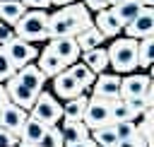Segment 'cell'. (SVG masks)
<instances>
[{"label": "cell", "mask_w": 154, "mask_h": 147, "mask_svg": "<svg viewBox=\"0 0 154 147\" xmlns=\"http://www.w3.org/2000/svg\"><path fill=\"white\" fill-rule=\"evenodd\" d=\"M118 89H120V75L116 72H101L96 75L94 84H91V96H99V99H120L118 96Z\"/></svg>", "instance_id": "11"}, {"label": "cell", "mask_w": 154, "mask_h": 147, "mask_svg": "<svg viewBox=\"0 0 154 147\" xmlns=\"http://www.w3.org/2000/svg\"><path fill=\"white\" fill-rule=\"evenodd\" d=\"M17 147H34V145H26V142H19Z\"/></svg>", "instance_id": "41"}, {"label": "cell", "mask_w": 154, "mask_h": 147, "mask_svg": "<svg viewBox=\"0 0 154 147\" xmlns=\"http://www.w3.org/2000/svg\"><path fill=\"white\" fill-rule=\"evenodd\" d=\"M14 39V31H12V27H7V24H2L0 22V46H5L7 41H12Z\"/></svg>", "instance_id": "36"}, {"label": "cell", "mask_w": 154, "mask_h": 147, "mask_svg": "<svg viewBox=\"0 0 154 147\" xmlns=\"http://www.w3.org/2000/svg\"><path fill=\"white\" fill-rule=\"evenodd\" d=\"M91 22H94V27L101 31V36H103V39H116V36L123 31V24L116 19V14L111 12V7H108V10L96 12V14L91 17Z\"/></svg>", "instance_id": "14"}, {"label": "cell", "mask_w": 154, "mask_h": 147, "mask_svg": "<svg viewBox=\"0 0 154 147\" xmlns=\"http://www.w3.org/2000/svg\"><path fill=\"white\" fill-rule=\"evenodd\" d=\"M48 48L70 67L72 63H77L79 60V48H77V43H75V39H70V36H63V39H51L48 41Z\"/></svg>", "instance_id": "13"}, {"label": "cell", "mask_w": 154, "mask_h": 147, "mask_svg": "<svg viewBox=\"0 0 154 147\" xmlns=\"http://www.w3.org/2000/svg\"><path fill=\"white\" fill-rule=\"evenodd\" d=\"M14 31V39H22L26 43H34L36 41H51L48 36V12L46 10H26L19 22L12 27Z\"/></svg>", "instance_id": "2"}, {"label": "cell", "mask_w": 154, "mask_h": 147, "mask_svg": "<svg viewBox=\"0 0 154 147\" xmlns=\"http://www.w3.org/2000/svg\"><path fill=\"white\" fill-rule=\"evenodd\" d=\"M79 58H82V63H84L94 75H101V72H106V67H108V55H106V48H101V46L79 53Z\"/></svg>", "instance_id": "18"}, {"label": "cell", "mask_w": 154, "mask_h": 147, "mask_svg": "<svg viewBox=\"0 0 154 147\" xmlns=\"http://www.w3.org/2000/svg\"><path fill=\"white\" fill-rule=\"evenodd\" d=\"M125 106H128V111H130V116H135V113H140V111H147V108H152V104H147V99L142 96V99H128V101H123Z\"/></svg>", "instance_id": "31"}, {"label": "cell", "mask_w": 154, "mask_h": 147, "mask_svg": "<svg viewBox=\"0 0 154 147\" xmlns=\"http://www.w3.org/2000/svg\"><path fill=\"white\" fill-rule=\"evenodd\" d=\"M53 80V96H60V99H75V96H79V94H84V89L77 84V80L67 72V67L63 70V72H58L55 77H51Z\"/></svg>", "instance_id": "10"}, {"label": "cell", "mask_w": 154, "mask_h": 147, "mask_svg": "<svg viewBox=\"0 0 154 147\" xmlns=\"http://www.w3.org/2000/svg\"><path fill=\"white\" fill-rule=\"evenodd\" d=\"M46 125L43 123H38V120H34V118H26V123H24V128H22V133H19V142H26V145H36L43 135H46Z\"/></svg>", "instance_id": "23"}, {"label": "cell", "mask_w": 154, "mask_h": 147, "mask_svg": "<svg viewBox=\"0 0 154 147\" xmlns=\"http://www.w3.org/2000/svg\"><path fill=\"white\" fill-rule=\"evenodd\" d=\"M67 72L77 80V84H79L82 89H89V87L94 84V80H96V75H94L84 63H72V65L67 67Z\"/></svg>", "instance_id": "25"}, {"label": "cell", "mask_w": 154, "mask_h": 147, "mask_svg": "<svg viewBox=\"0 0 154 147\" xmlns=\"http://www.w3.org/2000/svg\"><path fill=\"white\" fill-rule=\"evenodd\" d=\"M12 75H14V67H12V63H10L7 53H5V48L0 46V84H5Z\"/></svg>", "instance_id": "28"}, {"label": "cell", "mask_w": 154, "mask_h": 147, "mask_svg": "<svg viewBox=\"0 0 154 147\" xmlns=\"http://www.w3.org/2000/svg\"><path fill=\"white\" fill-rule=\"evenodd\" d=\"M70 2H75V0H51V5H55V7H65Z\"/></svg>", "instance_id": "39"}, {"label": "cell", "mask_w": 154, "mask_h": 147, "mask_svg": "<svg viewBox=\"0 0 154 147\" xmlns=\"http://www.w3.org/2000/svg\"><path fill=\"white\" fill-rule=\"evenodd\" d=\"M58 130H60L65 145L79 142V140H87V137H89V128H87L82 120H60V123H58Z\"/></svg>", "instance_id": "17"}, {"label": "cell", "mask_w": 154, "mask_h": 147, "mask_svg": "<svg viewBox=\"0 0 154 147\" xmlns=\"http://www.w3.org/2000/svg\"><path fill=\"white\" fill-rule=\"evenodd\" d=\"M26 118H29L26 111H22V108L14 106V104H7V106L0 111V128H5L7 133H12L14 137H19V133H22Z\"/></svg>", "instance_id": "12"}, {"label": "cell", "mask_w": 154, "mask_h": 147, "mask_svg": "<svg viewBox=\"0 0 154 147\" xmlns=\"http://www.w3.org/2000/svg\"><path fill=\"white\" fill-rule=\"evenodd\" d=\"M34 147H65V142H63V135H60L58 125H55V128H48V130H46V135H43Z\"/></svg>", "instance_id": "27"}, {"label": "cell", "mask_w": 154, "mask_h": 147, "mask_svg": "<svg viewBox=\"0 0 154 147\" xmlns=\"http://www.w3.org/2000/svg\"><path fill=\"white\" fill-rule=\"evenodd\" d=\"M7 104H10V99H7V92H5V87L0 84V111H2Z\"/></svg>", "instance_id": "38"}, {"label": "cell", "mask_w": 154, "mask_h": 147, "mask_svg": "<svg viewBox=\"0 0 154 147\" xmlns=\"http://www.w3.org/2000/svg\"><path fill=\"white\" fill-rule=\"evenodd\" d=\"M140 10H142V5H140L137 0H120V2L111 5V12L116 14V19H118L123 27H125V24H130Z\"/></svg>", "instance_id": "20"}, {"label": "cell", "mask_w": 154, "mask_h": 147, "mask_svg": "<svg viewBox=\"0 0 154 147\" xmlns=\"http://www.w3.org/2000/svg\"><path fill=\"white\" fill-rule=\"evenodd\" d=\"M65 147H99L91 137H87V140H79V142H70V145H65Z\"/></svg>", "instance_id": "37"}, {"label": "cell", "mask_w": 154, "mask_h": 147, "mask_svg": "<svg viewBox=\"0 0 154 147\" xmlns=\"http://www.w3.org/2000/svg\"><path fill=\"white\" fill-rule=\"evenodd\" d=\"M111 147H149V142H147V140H142L140 135H132V137L118 140V142H116V145H111Z\"/></svg>", "instance_id": "32"}, {"label": "cell", "mask_w": 154, "mask_h": 147, "mask_svg": "<svg viewBox=\"0 0 154 147\" xmlns=\"http://www.w3.org/2000/svg\"><path fill=\"white\" fill-rule=\"evenodd\" d=\"M5 87V92H7V99H10V104H14V106H19L22 111H26L29 113V108L34 106V101H36V94L34 92H29L14 75L2 84Z\"/></svg>", "instance_id": "9"}, {"label": "cell", "mask_w": 154, "mask_h": 147, "mask_svg": "<svg viewBox=\"0 0 154 147\" xmlns=\"http://www.w3.org/2000/svg\"><path fill=\"white\" fill-rule=\"evenodd\" d=\"M17 145H19V137H14L5 128H0V147H17Z\"/></svg>", "instance_id": "34"}, {"label": "cell", "mask_w": 154, "mask_h": 147, "mask_svg": "<svg viewBox=\"0 0 154 147\" xmlns=\"http://www.w3.org/2000/svg\"><path fill=\"white\" fill-rule=\"evenodd\" d=\"M89 27H94L91 12L79 2H70L48 14V36L51 39H63V36L75 39L77 34L87 31Z\"/></svg>", "instance_id": "1"}, {"label": "cell", "mask_w": 154, "mask_h": 147, "mask_svg": "<svg viewBox=\"0 0 154 147\" xmlns=\"http://www.w3.org/2000/svg\"><path fill=\"white\" fill-rule=\"evenodd\" d=\"M111 118H113V123H118V120H130L132 116H130L128 106H125L120 99H116V101H113V106H111Z\"/></svg>", "instance_id": "30"}, {"label": "cell", "mask_w": 154, "mask_h": 147, "mask_svg": "<svg viewBox=\"0 0 154 147\" xmlns=\"http://www.w3.org/2000/svg\"><path fill=\"white\" fill-rule=\"evenodd\" d=\"M152 87V77L147 72H130L125 77H120V89H118V96L120 101H128V99H142L147 94V89Z\"/></svg>", "instance_id": "7"}, {"label": "cell", "mask_w": 154, "mask_h": 147, "mask_svg": "<svg viewBox=\"0 0 154 147\" xmlns=\"http://www.w3.org/2000/svg\"><path fill=\"white\" fill-rule=\"evenodd\" d=\"M89 137H91V140H94L99 147H111V145H116V142H118L113 125H106V128H96V130H91V133H89Z\"/></svg>", "instance_id": "26"}, {"label": "cell", "mask_w": 154, "mask_h": 147, "mask_svg": "<svg viewBox=\"0 0 154 147\" xmlns=\"http://www.w3.org/2000/svg\"><path fill=\"white\" fill-rule=\"evenodd\" d=\"M111 125H113V130H116V137H118V140H125V137L137 135V130H135V125H132L130 120H118V123H111Z\"/></svg>", "instance_id": "29"}, {"label": "cell", "mask_w": 154, "mask_h": 147, "mask_svg": "<svg viewBox=\"0 0 154 147\" xmlns=\"http://www.w3.org/2000/svg\"><path fill=\"white\" fill-rule=\"evenodd\" d=\"M26 10H48L51 7V0H19Z\"/></svg>", "instance_id": "35"}, {"label": "cell", "mask_w": 154, "mask_h": 147, "mask_svg": "<svg viewBox=\"0 0 154 147\" xmlns=\"http://www.w3.org/2000/svg\"><path fill=\"white\" fill-rule=\"evenodd\" d=\"M152 63H154V36H147L137 41V67L149 70Z\"/></svg>", "instance_id": "24"}, {"label": "cell", "mask_w": 154, "mask_h": 147, "mask_svg": "<svg viewBox=\"0 0 154 147\" xmlns=\"http://www.w3.org/2000/svg\"><path fill=\"white\" fill-rule=\"evenodd\" d=\"M2 48H5V53H7V58H10L12 67H14V72L38 58V46L26 43V41H22V39H12V41H7Z\"/></svg>", "instance_id": "6"}, {"label": "cell", "mask_w": 154, "mask_h": 147, "mask_svg": "<svg viewBox=\"0 0 154 147\" xmlns=\"http://www.w3.org/2000/svg\"><path fill=\"white\" fill-rule=\"evenodd\" d=\"M24 12H26V7L19 0H0V22L2 24L14 27Z\"/></svg>", "instance_id": "19"}, {"label": "cell", "mask_w": 154, "mask_h": 147, "mask_svg": "<svg viewBox=\"0 0 154 147\" xmlns=\"http://www.w3.org/2000/svg\"><path fill=\"white\" fill-rule=\"evenodd\" d=\"M116 99H99V96H89L87 101V108H84V116H82V123L91 130L96 128H106L113 123L111 118V106H113Z\"/></svg>", "instance_id": "5"}, {"label": "cell", "mask_w": 154, "mask_h": 147, "mask_svg": "<svg viewBox=\"0 0 154 147\" xmlns=\"http://www.w3.org/2000/svg\"><path fill=\"white\" fill-rule=\"evenodd\" d=\"M142 7H154V0H137Z\"/></svg>", "instance_id": "40"}, {"label": "cell", "mask_w": 154, "mask_h": 147, "mask_svg": "<svg viewBox=\"0 0 154 147\" xmlns=\"http://www.w3.org/2000/svg\"><path fill=\"white\" fill-rule=\"evenodd\" d=\"M123 31H125L128 39H135V41L154 36V7H142L135 14V19L123 27Z\"/></svg>", "instance_id": "8"}, {"label": "cell", "mask_w": 154, "mask_h": 147, "mask_svg": "<svg viewBox=\"0 0 154 147\" xmlns=\"http://www.w3.org/2000/svg\"><path fill=\"white\" fill-rule=\"evenodd\" d=\"M82 5H84L89 12H94V14H96V12H101V10H108V7H111V5H108V0H84Z\"/></svg>", "instance_id": "33"}, {"label": "cell", "mask_w": 154, "mask_h": 147, "mask_svg": "<svg viewBox=\"0 0 154 147\" xmlns=\"http://www.w3.org/2000/svg\"><path fill=\"white\" fill-rule=\"evenodd\" d=\"M116 2H120V0H108V5H116Z\"/></svg>", "instance_id": "42"}, {"label": "cell", "mask_w": 154, "mask_h": 147, "mask_svg": "<svg viewBox=\"0 0 154 147\" xmlns=\"http://www.w3.org/2000/svg\"><path fill=\"white\" fill-rule=\"evenodd\" d=\"M106 55L116 75H130L137 70V41L135 39L123 36V39L111 41V46L106 48Z\"/></svg>", "instance_id": "3"}, {"label": "cell", "mask_w": 154, "mask_h": 147, "mask_svg": "<svg viewBox=\"0 0 154 147\" xmlns=\"http://www.w3.org/2000/svg\"><path fill=\"white\" fill-rule=\"evenodd\" d=\"M36 67H38V72L48 80V77H55L58 72H63L67 65H65V63H63V60H60V58L46 46V48L38 53V63H36Z\"/></svg>", "instance_id": "16"}, {"label": "cell", "mask_w": 154, "mask_h": 147, "mask_svg": "<svg viewBox=\"0 0 154 147\" xmlns=\"http://www.w3.org/2000/svg\"><path fill=\"white\" fill-rule=\"evenodd\" d=\"M29 118L43 123L46 128H55L63 120V104L51 92H38L34 106L29 108Z\"/></svg>", "instance_id": "4"}, {"label": "cell", "mask_w": 154, "mask_h": 147, "mask_svg": "<svg viewBox=\"0 0 154 147\" xmlns=\"http://www.w3.org/2000/svg\"><path fill=\"white\" fill-rule=\"evenodd\" d=\"M14 77L29 89V92H34V94H38V92H43V84H46V77L38 72V67L34 65V63H29V65H24V67H19L17 72H14Z\"/></svg>", "instance_id": "15"}, {"label": "cell", "mask_w": 154, "mask_h": 147, "mask_svg": "<svg viewBox=\"0 0 154 147\" xmlns=\"http://www.w3.org/2000/svg\"><path fill=\"white\" fill-rule=\"evenodd\" d=\"M103 41H106V39L101 36V31H99L96 27H89L87 31H82V34H77V36H75V43H77L79 53H84V51H91V48H99Z\"/></svg>", "instance_id": "22"}, {"label": "cell", "mask_w": 154, "mask_h": 147, "mask_svg": "<svg viewBox=\"0 0 154 147\" xmlns=\"http://www.w3.org/2000/svg\"><path fill=\"white\" fill-rule=\"evenodd\" d=\"M87 101H89L87 94H79L75 99H67L63 104V120H82L84 108H87Z\"/></svg>", "instance_id": "21"}]
</instances>
